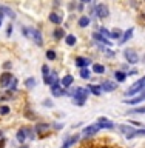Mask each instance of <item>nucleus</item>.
I'll return each instance as SVG.
<instances>
[{"label":"nucleus","instance_id":"26","mask_svg":"<svg viewBox=\"0 0 145 148\" xmlns=\"http://www.w3.org/2000/svg\"><path fill=\"white\" fill-rule=\"evenodd\" d=\"M42 73H43V82L45 83H48V77H49V68L46 66V65H43V66H42Z\"/></svg>","mask_w":145,"mask_h":148},{"label":"nucleus","instance_id":"22","mask_svg":"<svg viewBox=\"0 0 145 148\" xmlns=\"http://www.w3.org/2000/svg\"><path fill=\"white\" fill-rule=\"evenodd\" d=\"M88 90H90V92H93L94 96H99L102 92V86H97V85H90L88 86Z\"/></svg>","mask_w":145,"mask_h":148},{"label":"nucleus","instance_id":"2","mask_svg":"<svg viewBox=\"0 0 145 148\" xmlns=\"http://www.w3.org/2000/svg\"><path fill=\"white\" fill-rule=\"evenodd\" d=\"M120 133H124L127 139H133V137H142V136H145V128L134 130L133 127H130V125H122V127H120Z\"/></svg>","mask_w":145,"mask_h":148},{"label":"nucleus","instance_id":"19","mask_svg":"<svg viewBox=\"0 0 145 148\" xmlns=\"http://www.w3.org/2000/svg\"><path fill=\"white\" fill-rule=\"evenodd\" d=\"M57 83H59L57 74H56V73H51L49 77H48V83H46V85H51V86H53V85H57Z\"/></svg>","mask_w":145,"mask_h":148},{"label":"nucleus","instance_id":"4","mask_svg":"<svg viewBox=\"0 0 145 148\" xmlns=\"http://www.w3.org/2000/svg\"><path fill=\"white\" fill-rule=\"evenodd\" d=\"M142 90H145V76L144 77H141L139 80H136L131 85V88L127 91V96H133V94H136V92H139V91H142Z\"/></svg>","mask_w":145,"mask_h":148},{"label":"nucleus","instance_id":"20","mask_svg":"<svg viewBox=\"0 0 145 148\" xmlns=\"http://www.w3.org/2000/svg\"><path fill=\"white\" fill-rule=\"evenodd\" d=\"M79 26H82V28H87L88 25H90V17H87V16H82L80 18H79Z\"/></svg>","mask_w":145,"mask_h":148},{"label":"nucleus","instance_id":"35","mask_svg":"<svg viewBox=\"0 0 145 148\" xmlns=\"http://www.w3.org/2000/svg\"><path fill=\"white\" fill-rule=\"evenodd\" d=\"M5 143H6V140H5V137L0 139V148H5Z\"/></svg>","mask_w":145,"mask_h":148},{"label":"nucleus","instance_id":"30","mask_svg":"<svg viewBox=\"0 0 145 148\" xmlns=\"http://www.w3.org/2000/svg\"><path fill=\"white\" fill-rule=\"evenodd\" d=\"M114 76H116V79H118L119 82H124L125 79H127V76H128V74H125L124 71H118V73L114 74Z\"/></svg>","mask_w":145,"mask_h":148},{"label":"nucleus","instance_id":"12","mask_svg":"<svg viewBox=\"0 0 145 148\" xmlns=\"http://www.w3.org/2000/svg\"><path fill=\"white\" fill-rule=\"evenodd\" d=\"M79 140V136H76V134H74V136H71V137H68L67 140H65L63 143H62V147L60 148H71L74 143H76Z\"/></svg>","mask_w":145,"mask_h":148},{"label":"nucleus","instance_id":"34","mask_svg":"<svg viewBox=\"0 0 145 148\" xmlns=\"http://www.w3.org/2000/svg\"><path fill=\"white\" fill-rule=\"evenodd\" d=\"M46 57H48L49 60H54L56 59V53L53 49H49V51H46Z\"/></svg>","mask_w":145,"mask_h":148},{"label":"nucleus","instance_id":"36","mask_svg":"<svg viewBox=\"0 0 145 148\" xmlns=\"http://www.w3.org/2000/svg\"><path fill=\"white\" fill-rule=\"evenodd\" d=\"M43 105H45V106H53V102H51V100H45Z\"/></svg>","mask_w":145,"mask_h":148},{"label":"nucleus","instance_id":"5","mask_svg":"<svg viewBox=\"0 0 145 148\" xmlns=\"http://www.w3.org/2000/svg\"><path fill=\"white\" fill-rule=\"evenodd\" d=\"M96 125L100 128H104V130H113L114 128V122L111 119H107V117H97L96 120Z\"/></svg>","mask_w":145,"mask_h":148},{"label":"nucleus","instance_id":"38","mask_svg":"<svg viewBox=\"0 0 145 148\" xmlns=\"http://www.w3.org/2000/svg\"><path fill=\"white\" fill-rule=\"evenodd\" d=\"M80 2H83V3H88V2H91V0H80Z\"/></svg>","mask_w":145,"mask_h":148},{"label":"nucleus","instance_id":"39","mask_svg":"<svg viewBox=\"0 0 145 148\" xmlns=\"http://www.w3.org/2000/svg\"><path fill=\"white\" fill-rule=\"evenodd\" d=\"M20 148H30V147H28V145H22Z\"/></svg>","mask_w":145,"mask_h":148},{"label":"nucleus","instance_id":"9","mask_svg":"<svg viewBox=\"0 0 145 148\" xmlns=\"http://www.w3.org/2000/svg\"><path fill=\"white\" fill-rule=\"evenodd\" d=\"M12 74L11 73H3L2 74V77H0V86L2 88H6L11 85V80H12Z\"/></svg>","mask_w":145,"mask_h":148},{"label":"nucleus","instance_id":"18","mask_svg":"<svg viewBox=\"0 0 145 148\" xmlns=\"http://www.w3.org/2000/svg\"><path fill=\"white\" fill-rule=\"evenodd\" d=\"M51 92H53V96L59 97V96H62V94H63V90L60 88V85L57 83V85H53V86H51Z\"/></svg>","mask_w":145,"mask_h":148},{"label":"nucleus","instance_id":"13","mask_svg":"<svg viewBox=\"0 0 145 148\" xmlns=\"http://www.w3.org/2000/svg\"><path fill=\"white\" fill-rule=\"evenodd\" d=\"M0 12H2L3 16H8L9 18H16V12L8 6H2V5H0Z\"/></svg>","mask_w":145,"mask_h":148},{"label":"nucleus","instance_id":"37","mask_svg":"<svg viewBox=\"0 0 145 148\" xmlns=\"http://www.w3.org/2000/svg\"><path fill=\"white\" fill-rule=\"evenodd\" d=\"M2 20H3V14L0 12V26H2Z\"/></svg>","mask_w":145,"mask_h":148},{"label":"nucleus","instance_id":"29","mask_svg":"<svg viewBox=\"0 0 145 148\" xmlns=\"http://www.w3.org/2000/svg\"><path fill=\"white\" fill-rule=\"evenodd\" d=\"M54 37H56V39H63V37H67V36H65V32H63L62 28H57V29L54 31Z\"/></svg>","mask_w":145,"mask_h":148},{"label":"nucleus","instance_id":"33","mask_svg":"<svg viewBox=\"0 0 145 148\" xmlns=\"http://www.w3.org/2000/svg\"><path fill=\"white\" fill-rule=\"evenodd\" d=\"M9 113V108H8V106H0V116H6Z\"/></svg>","mask_w":145,"mask_h":148},{"label":"nucleus","instance_id":"10","mask_svg":"<svg viewBox=\"0 0 145 148\" xmlns=\"http://www.w3.org/2000/svg\"><path fill=\"white\" fill-rule=\"evenodd\" d=\"M145 100V90L141 92L139 96H136V97H133V99H127V100H124L127 105H136V103H141V102H144Z\"/></svg>","mask_w":145,"mask_h":148},{"label":"nucleus","instance_id":"15","mask_svg":"<svg viewBox=\"0 0 145 148\" xmlns=\"http://www.w3.org/2000/svg\"><path fill=\"white\" fill-rule=\"evenodd\" d=\"M90 63H91V60L87 59V57H77L76 59V65H77V66H80V68H87Z\"/></svg>","mask_w":145,"mask_h":148},{"label":"nucleus","instance_id":"27","mask_svg":"<svg viewBox=\"0 0 145 148\" xmlns=\"http://www.w3.org/2000/svg\"><path fill=\"white\" fill-rule=\"evenodd\" d=\"M128 113H131V114H144L145 113V106H136V108L130 110Z\"/></svg>","mask_w":145,"mask_h":148},{"label":"nucleus","instance_id":"23","mask_svg":"<svg viewBox=\"0 0 145 148\" xmlns=\"http://www.w3.org/2000/svg\"><path fill=\"white\" fill-rule=\"evenodd\" d=\"M49 20L53 22V23H57V25H60V23H62V17L57 16L56 12H51V14H49Z\"/></svg>","mask_w":145,"mask_h":148},{"label":"nucleus","instance_id":"25","mask_svg":"<svg viewBox=\"0 0 145 148\" xmlns=\"http://www.w3.org/2000/svg\"><path fill=\"white\" fill-rule=\"evenodd\" d=\"M25 86H26V88H30V90H31V88L37 86V80H36V79H32V77L26 79V80H25Z\"/></svg>","mask_w":145,"mask_h":148},{"label":"nucleus","instance_id":"40","mask_svg":"<svg viewBox=\"0 0 145 148\" xmlns=\"http://www.w3.org/2000/svg\"><path fill=\"white\" fill-rule=\"evenodd\" d=\"M0 139H2V131H0Z\"/></svg>","mask_w":145,"mask_h":148},{"label":"nucleus","instance_id":"16","mask_svg":"<svg viewBox=\"0 0 145 148\" xmlns=\"http://www.w3.org/2000/svg\"><path fill=\"white\" fill-rule=\"evenodd\" d=\"M133 32H134V29L133 28H130V29H127L124 32V36L120 37V43H127V42L131 39V36H133Z\"/></svg>","mask_w":145,"mask_h":148},{"label":"nucleus","instance_id":"1","mask_svg":"<svg viewBox=\"0 0 145 148\" xmlns=\"http://www.w3.org/2000/svg\"><path fill=\"white\" fill-rule=\"evenodd\" d=\"M88 94H90V90H85V88H74L73 92H71V97H73V102L76 105H83L88 99Z\"/></svg>","mask_w":145,"mask_h":148},{"label":"nucleus","instance_id":"28","mask_svg":"<svg viewBox=\"0 0 145 148\" xmlns=\"http://www.w3.org/2000/svg\"><path fill=\"white\" fill-rule=\"evenodd\" d=\"M65 42H67V45H69V46H73L74 43H76V36H73V34H69V36H67V37H65Z\"/></svg>","mask_w":145,"mask_h":148},{"label":"nucleus","instance_id":"6","mask_svg":"<svg viewBox=\"0 0 145 148\" xmlns=\"http://www.w3.org/2000/svg\"><path fill=\"white\" fill-rule=\"evenodd\" d=\"M124 56H125V59H127L128 63H137V62H139V56H137V53H136V51H134L133 48L125 49Z\"/></svg>","mask_w":145,"mask_h":148},{"label":"nucleus","instance_id":"24","mask_svg":"<svg viewBox=\"0 0 145 148\" xmlns=\"http://www.w3.org/2000/svg\"><path fill=\"white\" fill-rule=\"evenodd\" d=\"M71 83H73V76H65V77L62 79V86H63V88H68Z\"/></svg>","mask_w":145,"mask_h":148},{"label":"nucleus","instance_id":"7","mask_svg":"<svg viewBox=\"0 0 145 148\" xmlns=\"http://www.w3.org/2000/svg\"><path fill=\"white\" fill-rule=\"evenodd\" d=\"M108 14H110V9H108L107 5H97V6H96V16L97 17L107 18V17H108Z\"/></svg>","mask_w":145,"mask_h":148},{"label":"nucleus","instance_id":"32","mask_svg":"<svg viewBox=\"0 0 145 148\" xmlns=\"http://www.w3.org/2000/svg\"><path fill=\"white\" fill-rule=\"evenodd\" d=\"M80 77L85 79V80H87V79H90V71H88L87 68H83L82 71H80Z\"/></svg>","mask_w":145,"mask_h":148},{"label":"nucleus","instance_id":"21","mask_svg":"<svg viewBox=\"0 0 145 148\" xmlns=\"http://www.w3.org/2000/svg\"><path fill=\"white\" fill-rule=\"evenodd\" d=\"M93 37H94V40H99V42H102V43H105V45H110V40L105 39V37L102 36V34H99V32H94Z\"/></svg>","mask_w":145,"mask_h":148},{"label":"nucleus","instance_id":"14","mask_svg":"<svg viewBox=\"0 0 145 148\" xmlns=\"http://www.w3.org/2000/svg\"><path fill=\"white\" fill-rule=\"evenodd\" d=\"M116 88H118V85H116L114 82H110V80H107L102 83V91H114Z\"/></svg>","mask_w":145,"mask_h":148},{"label":"nucleus","instance_id":"3","mask_svg":"<svg viewBox=\"0 0 145 148\" xmlns=\"http://www.w3.org/2000/svg\"><path fill=\"white\" fill-rule=\"evenodd\" d=\"M22 34L26 37H31L32 40L36 42L39 46L43 45V40H42V34L39 29H34V28H22Z\"/></svg>","mask_w":145,"mask_h":148},{"label":"nucleus","instance_id":"17","mask_svg":"<svg viewBox=\"0 0 145 148\" xmlns=\"http://www.w3.org/2000/svg\"><path fill=\"white\" fill-rule=\"evenodd\" d=\"M26 134H28V128H20V130L17 131V140H19V142H23V140L28 137Z\"/></svg>","mask_w":145,"mask_h":148},{"label":"nucleus","instance_id":"11","mask_svg":"<svg viewBox=\"0 0 145 148\" xmlns=\"http://www.w3.org/2000/svg\"><path fill=\"white\" fill-rule=\"evenodd\" d=\"M100 32H102V36H107V37H110V39H119L120 37L119 31H108L107 28H100Z\"/></svg>","mask_w":145,"mask_h":148},{"label":"nucleus","instance_id":"8","mask_svg":"<svg viewBox=\"0 0 145 148\" xmlns=\"http://www.w3.org/2000/svg\"><path fill=\"white\" fill-rule=\"evenodd\" d=\"M97 131H99V127L97 125H90V127H85L82 131V136L85 137H91V136H96Z\"/></svg>","mask_w":145,"mask_h":148},{"label":"nucleus","instance_id":"31","mask_svg":"<svg viewBox=\"0 0 145 148\" xmlns=\"http://www.w3.org/2000/svg\"><path fill=\"white\" fill-rule=\"evenodd\" d=\"M93 69H94V73H99V74H102V73H104L105 71V68L104 66H102V65H94V66H93Z\"/></svg>","mask_w":145,"mask_h":148}]
</instances>
